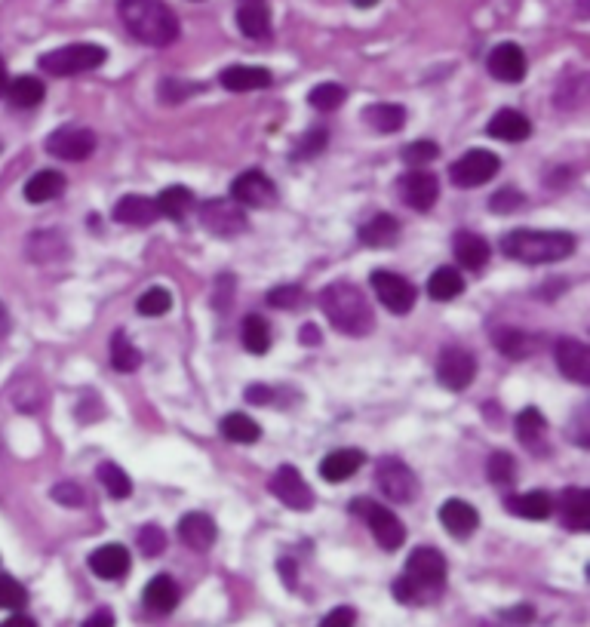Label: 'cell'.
<instances>
[{"instance_id": "43", "label": "cell", "mask_w": 590, "mask_h": 627, "mask_svg": "<svg viewBox=\"0 0 590 627\" xmlns=\"http://www.w3.org/2000/svg\"><path fill=\"white\" fill-rule=\"evenodd\" d=\"M136 308H139V314H142V317H163L166 311L173 308V296H170V289H163V286H151V289H145L142 296H139V302H136Z\"/></svg>"}, {"instance_id": "21", "label": "cell", "mask_w": 590, "mask_h": 627, "mask_svg": "<svg viewBox=\"0 0 590 627\" xmlns=\"http://www.w3.org/2000/svg\"><path fill=\"white\" fill-rule=\"evenodd\" d=\"M133 566V557L130 551H126L123 545H102L90 554V569L93 575L105 578V581H117L123 578L126 572H130Z\"/></svg>"}, {"instance_id": "25", "label": "cell", "mask_w": 590, "mask_h": 627, "mask_svg": "<svg viewBox=\"0 0 590 627\" xmlns=\"http://www.w3.org/2000/svg\"><path fill=\"white\" fill-rule=\"evenodd\" d=\"M363 462H366V455L360 449H335L320 462V477L329 483H345L363 468Z\"/></svg>"}, {"instance_id": "8", "label": "cell", "mask_w": 590, "mask_h": 627, "mask_svg": "<svg viewBox=\"0 0 590 627\" xmlns=\"http://www.w3.org/2000/svg\"><path fill=\"white\" fill-rule=\"evenodd\" d=\"M477 379V357L468 348H443L437 360V382L446 391H465Z\"/></svg>"}, {"instance_id": "40", "label": "cell", "mask_w": 590, "mask_h": 627, "mask_svg": "<svg viewBox=\"0 0 590 627\" xmlns=\"http://www.w3.org/2000/svg\"><path fill=\"white\" fill-rule=\"evenodd\" d=\"M243 348L249 354H265L271 348V329H268V320L265 317L249 314L243 320Z\"/></svg>"}, {"instance_id": "24", "label": "cell", "mask_w": 590, "mask_h": 627, "mask_svg": "<svg viewBox=\"0 0 590 627\" xmlns=\"http://www.w3.org/2000/svg\"><path fill=\"white\" fill-rule=\"evenodd\" d=\"M452 253H455V262L468 271H483V265L489 262L492 249L489 243L480 237V234H471V231H458L455 234V243H452Z\"/></svg>"}, {"instance_id": "30", "label": "cell", "mask_w": 590, "mask_h": 627, "mask_svg": "<svg viewBox=\"0 0 590 627\" xmlns=\"http://www.w3.org/2000/svg\"><path fill=\"white\" fill-rule=\"evenodd\" d=\"M360 240L372 249H388L400 240V222L391 213H378L360 228Z\"/></svg>"}, {"instance_id": "19", "label": "cell", "mask_w": 590, "mask_h": 627, "mask_svg": "<svg viewBox=\"0 0 590 627\" xmlns=\"http://www.w3.org/2000/svg\"><path fill=\"white\" fill-rule=\"evenodd\" d=\"M219 83L231 93H252V90H268L274 77L262 65H231L219 74Z\"/></svg>"}, {"instance_id": "5", "label": "cell", "mask_w": 590, "mask_h": 627, "mask_svg": "<svg viewBox=\"0 0 590 627\" xmlns=\"http://www.w3.org/2000/svg\"><path fill=\"white\" fill-rule=\"evenodd\" d=\"M108 59V50L99 47V44H68V47H59L53 53H44L40 56V68L53 77H74V74H83V71H96L102 68Z\"/></svg>"}, {"instance_id": "7", "label": "cell", "mask_w": 590, "mask_h": 627, "mask_svg": "<svg viewBox=\"0 0 590 627\" xmlns=\"http://www.w3.org/2000/svg\"><path fill=\"white\" fill-rule=\"evenodd\" d=\"M501 170V157L486 151V148H474L465 157H458L449 166V182L455 188H480L486 182H492Z\"/></svg>"}, {"instance_id": "45", "label": "cell", "mask_w": 590, "mask_h": 627, "mask_svg": "<svg viewBox=\"0 0 590 627\" xmlns=\"http://www.w3.org/2000/svg\"><path fill=\"white\" fill-rule=\"evenodd\" d=\"M345 99H348V93H345L342 83H320V87H314L311 96H308V102L317 111H335V108H342Z\"/></svg>"}, {"instance_id": "34", "label": "cell", "mask_w": 590, "mask_h": 627, "mask_svg": "<svg viewBox=\"0 0 590 627\" xmlns=\"http://www.w3.org/2000/svg\"><path fill=\"white\" fill-rule=\"evenodd\" d=\"M514 428H517V437H520V443H523L526 449H532V452H541V449H544L547 422H544V415H541L535 406H529V409H523V412L517 415Z\"/></svg>"}, {"instance_id": "56", "label": "cell", "mask_w": 590, "mask_h": 627, "mask_svg": "<svg viewBox=\"0 0 590 627\" xmlns=\"http://www.w3.org/2000/svg\"><path fill=\"white\" fill-rule=\"evenodd\" d=\"M532 615H535V612H532L529 606H514L511 612H504V618H508L511 624H529Z\"/></svg>"}, {"instance_id": "55", "label": "cell", "mask_w": 590, "mask_h": 627, "mask_svg": "<svg viewBox=\"0 0 590 627\" xmlns=\"http://www.w3.org/2000/svg\"><path fill=\"white\" fill-rule=\"evenodd\" d=\"M80 627H114V612L111 609H99V612H93L87 621H83Z\"/></svg>"}, {"instance_id": "3", "label": "cell", "mask_w": 590, "mask_h": 627, "mask_svg": "<svg viewBox=\"0 0 590 627\" xmlns=\"http://www.w3.org/2000/svg\"><path fill=\"white\" fill-rule=\"evenodd\" d=\"M446 584V560L437 548H415L406 560V572L394 581V597L406 606L437 597Z\"/></svg>"}, {"instance_id": "27", "label": "cell", "mask_w": 590, "mask_h": 627, "mask_svg": "<svg viewBox=\"0 0 590 627\" xmlns=\"http://www.w3.org/2000/svg\"><path fill=\"white\" fill-rule=\"evenodd\" d=\"M560 511H563V523L575 532L590 529V492L581 486H569L560 495Z\"/></svg>"}, {"instance_id": "31", "label": "cell", "mask_w": 590, "mask_h": 627, "mask_svg": "<svg viewBox=\"0 0 590 627\" xmlns=\"http://www.w3.org/2000/svg\"><path fill=\"white\" fill-rule=\"evenodd\" d=\"M28 256L37 262V265H50V262H59L68 256V246H65V237L59 231H37L31 240H28Z\"/></svg>"}, {"instance_id": "6", "label": "cell", "mask_w": 590, "mask_h": 627, "mask_svg": "<svg viewBox=\"0 0 590 627\" xmlns=\"http://www.w3.org/2000/svg\"><path fill=\"white\" fill-rule=\"evenodd\" d=\"M351 511L357 514V517H363V523L372 529V535H375V541L378 545H382L385 551H397L403 541H406V526H403V520L394 514V511H388L385 505H378V501H372V498H357L354 505H351Z\"/></svg>"}, {"instance_id": "18", "label": "cell", "mask_w": 590, "mask_h": 627, "mask_svg": "<svg viewBox=\"0 0 590 627\" xmlns=\"http://www.w3.org/2000/svg\"><path fill=\"white\" fill-rule=\"evenodd\" d=\"M486 133H489L492 139H498V142H511V145H517V142H526V139L532 136V123H529V117H526L523 111H517V108H501V111H495V117L486 123Z\"/></svg>"}, {"instance_id": "54", "label": "cell", "mask_w": 590, "mask_h": 627, "mask_svg": "<svg viewBox=\"0 0 590 627\" xmlns=\"http://www.w3.org/2000/svg\"><path fill=\"white\" fill-rule=\"evenodd\" d=\"M243 397H246L249 403H271V400H274V388H265V385H249V388L243 391Z\"/></svg>"}, {"instance_id": "53", "label": "cell", "mask_w": 590, "mask_h": 627, "mask_svg": "<svg viewBox=\"0 0 590 627\" xmlns=\"http://www.w3.org/2000/svg\"><path fill=\"white\" fill-rule=\"evenodd\" d=\"M357 621V612L351 606H335L317 627H354Z\"/></svg>"}, {"instance_id": "35", "label": "cell", "mask_w": 590, "mask_h": 627, "mask_svg": "<svg viewBox=\"0 0 590 627\" xmlns=\"http://www.w3.org/2000/svg\"><path fill=\"white\" fill-rule=\"evenodd\" d=\"M154 203H157V213L160 216L173 219V222H182L188 216V209L194 206V194L185 185H170V188L160 191V197Z\"/></svg>"}, {"instance_id": "51", "label": "cell", "mask_w": 590, "mask_h": 627, "mask_svg": "<svg viewBox=\"0 0 590 627\" xmlns=\"http://www.w3.org/2000/svg\"><path fill=\"white\" fill-rule=\"evenodd\" d=\"M302 299H305L302 286H277L268 292V305H274V308H295Z\"/></svg>"}, {"instance_id": "32", "label": "cell", "mask_w": 590, "mask_h": 627, "mask_svg": "<svg viewBox=\"0 0 590 627\" xmlns=\"http://www.w3.org/2000/svg\"><path fill=\"white\" fill-rule=\"evenodd\" d=\"M65 176L59 170H40L34 173L28 182H25V200L28 203H47V200H56L62 191H65Z\"/></svg>"}, {"instance_id": "38", "label": "cell", "mask_w": 590, "mask_h": 627, "mask_svg": "<svg viewBox=\"0 0 590 627\" xmlns=\"http://www.w3.org/2000/svg\"><path fill=\"white\" fill-rule=\"evenodd\" d=\"M461 289H465V277H461L455 268H440L428 280V296L434 302H452L461 296Z\"/></svg>"}, {"instance_id": "61", "label": "cell", "mask_w": 590, "mask_h": 627, "mask_svg": "<svg viewBox=\"0 0 590 627\" xmlns=\"http://www.w3.org/2000/svg\"><path fill=\"white\" fill-rule=\"evenodd\" d=\"M351 4L357 7V10H369V7H375L378 0H351Z\"/></svg>"}, {"instance_id": "15", "label": "cell", "mask_w": 590, "mask_h": 627, "mask_svg": "<svg viewBox=\"0 0 590 627\" xmlns=\"http://www.w3.org/2000/svg\"><path fill=\"white\" fill-rule=\"evenodd\" d=\"M397 191H400L406 206L425 213V209H431L440 197V182H437V176H431L425 170H412L397 182Z\"/></svg>"}, {"instance_id": "10", "label": "cell", "mask_w": 590, "mask_h": 627, "mask_svg": "<svg viewBox=\"0 0 590 627\" xmlns=\"http://www.w3.org/2000/svg\"><path fill=\"white\" fill-rule=\"evenodd\" d=\"M200 225L216 237H234L246 231V213L234 200H206L200 203Z\"/></svg>"}, {"instance_id": "28", "label": "cell", "mask_w": 590, "mask_h": 627, "mask_svg": "<svg viewBox=\"0 0 590 627\" xmlns=\"http://www.w3.org/2000/svg\"><path fill=\"white\" fill-rule=\"evenodd\" d=\"M145 606L157 615H170L176 606H179V584L170 578V575H154L148 584H145V594H142Z\"/></svg>"}, {"instance_id": "23", "label": "cell", "mask_w": 590, "mask_h": 627, "mask_svg": "<svg viewBox=\"0 0 590 627\" xmlns=\"http://www.w3.org/2000/svg\"><path fill=\"white\" fill-rule=\"evenodd\" d=\"M114 219H117L120 225H136V228H145V225L157 222V219H160V213H157V203H154L151 197H142V194H126V197H120V200H117V206H114Z\"/></svg>"}, {"instance_id": "36", "label": "cell", "mask_w": 590, "mask_h": 627, "mask_svg": "<svg viewBox=\"0 0 590 627\" xmlns=\"http://www.w3.org/2000/svg\"><path fill=\"white\" fill-rule=\"evenodd\" d=\"M219 431H222V437L231 440V443H259V437H262V428H259L256 418H249V415H243V412L225 415V418H222V425H219Z\"/></svg>"}, {"instance_id": "11", "label": "cell", "mask_w": 590, "mask_h": 627, "mask_svg": "<svg viewBox=\"0 0 590 627\" xmlns=\"http://www.w3.org/2000/svg\"><path fill=\"white\" fill-rule=\"evenodd\" d=\"M372 289H375V296L378 302H382L391 314H409L415 308V299H418V289L400 277V274H391V271H375L369 277Z\"/></svg>"}, {"instance_id": "48", "label": "cell", "mask_w": 590, "mask_h": 627, "mask_svg": "<svg viewBox=\"0 0 590 627\" xmlns=\"http://www.w3.org/2000/svg\"><path fill=\"white\" fill-rule=\"evenodd\" d=\"M139 548H142L145 557L163 554V551H166V532H163L160 526H154V523L142 526V529H139Z\"/></svg>"}, {"instance_id": "29", "label": "cell", "mask_w": 590, "mask_h": 627, "mask_svg": "<svg viewBox=\"0 0 590 627\" xmlns=\"http://www.w3.org/2000/svg\"><path fill=\"white\" fill-rule=\"evenodd\" d=\"M504 508H508L514 517H523V520H547L554 514V498L547 492L508 495V498H504Z\"/></svg>"}, {"instance_id": "12", "label": "cell", "mask_w": 590, "mask_h": 627, "mask_svg": "<svg viewBox=\"0 0 590 627\" xmlns=\"http://www.w3.org/2000/svg\"><path fill=\"white\" fill-rule=\"evenodd\" d=\"M271 495H277L292 511H311V505H314V492H311L308 480L292 465L277 468V474L271 477Z\"/></svg>"}, {"instance_id": "13", "label": "cell", "mask_w": 590, "mask_h": 627, "mask_svg": "<svg viewBox=\"0 0 590 627\" xmlns=\"http://www.w3.org/2000/svg\"><path fill=\"white\" fill-rule=\"evenodd\" d=\"M96 151V133L87 127H62L47 136V154L59 160H87Z\"/></svg>"}, {"instance_id": "59", "label": "cell", "mask_w": 590, "mask_h": 627, "mask_svg": "<svg viewBox=\"0 0 590 627\" xmlns=\"http://www.w3.org/2000/svg\"><path fill=\"white\" fill-rule=\"evenodd\" d=\"M7 87H10V74H7V62H4V56H0V96L7 93Z\"/></svg>"}, {"instance_id": "46", "label": "cell", "mask_w": 590, "mask_h": 627, "mask_svg": "<svg viewBox=\"0 0 590 627\" xmlns=\"http://www.w3.org/2000/svg\"><path fill=\"white\" fill-rule=\"evenodd\" d=\"M28 603V591L22 584L13 578V575H4L0 572V609H22Z\"/></svg>"}, {"instance_id": "47", "label": "cell", "mask_w": 590, "mask_h": 627, "mask_svg": "<svg viewBox=\"0 0 590 627\" xmlns=\"http://www.w3.org/2000/svg\"><path fill=\"white\" fill-rule=\"evenodd\" d=\"M437 157H440V148H437L434 142H428V139L412 142V145L403 148V160H406L409 166H428V163L437 160Z\"/></svg>"}, {"instance_id": "41", "label": "cell", "mask_w": 590, "mask_h": 627, "mask_svg": "<svg viewBox=\"0 0 590 627\" xmlns=\"http://www.w3.org/2000/svg\"><path fill=\"white\" fill-rule=\"evenodd\" d=\"M96 477H99V483L105 486V492H108L111 498H130V492H133V480H130V474H126L120 465H114V462H102V465L96 468Z\"/></svg>"}, {"instance_id": "52", "label": "cell", "mask_w": 590, "mask_h": 627, "mask_svg": "<svg viewBox=\"0 0 590 627\" xmlns=\"http://www.w3.org/2000/svg\"><path fill=\"white\" fill-rule=\"evenodd\" d=\"M50 495H53V501H59V505H68V508H77V505L87 501V495H83V489L77 483H59V486H53Z\"/></svg>"}, {"instance_id": "14", "label": "cell", "mask_w": 590, "mask_h": 627, "mask_svg": "<svg viewBox=\"0 0 590 627\" xmlns=\"http://www.w3.org/2000/svg\"><path fill=\"white\" fill-rule=\"evenodd\" d=\"M489 74L501 83H520L529 71V59L523 53L520 44H511V40H504L498 44L492 53H489Z\"/></svg>"}, {"instance_id": "57", "label": "cell", "mask_w": 590, "mask_h": 627, "mask_svg": "<svg viewBox=\"0 0 590 627\" xmlns=\"http://www.w3.org/2000/svg\"><path fill=\"white\" fill-rule=\"evenodd\" d=\"M302 342H305L308 348H314V345H320V329H317L314 323H308V326L302 329Z\"/></svg>"}, {"instance_id": "22", "label": "cell", "mask_w": 590, "mask_h": 627, "mask_svg": "<svg viewBox=\"0 0 590 627\" xmlns=\"http://www.w3.org/2000/svg\"><path fill=\"white\" fill-rule=\"evenodd\" d=\"M440 523H443L446 532H452L455 538H468V535L480 526V514H477L474 505H468V501L449 498V501H443V508H440Z\"/></svg>"}, {"instance_id": "26", "label": "cell", "mask_w": 590, "mask_h": 627, "mask_svg": "<svg viewBox=\"0 0 590 627\" xmlns=\"http://www.w3.org/2000/svg\"><path fill=\"white\" fill-rule=\"evenodd\" d=\"M237 28L249 40H265L271 34V10L265 0H243L237 10Z\"/></svg>"}, {"instance_id": "49", "label": "cell", "mask_w": 590, "mask_h": 627, "mask_svg": "<svg viewBox=\"0 0 590 627\" xmlns=\"http://www.w3.org/2000/svg\"><path fill=\"white\" fill-rule=\"evenodd\" d=\"M526 203V197L517 191V188H501L489 197V209L492 213H514V209H520Z\"/></svg>"}, {"instance_id": "9", "label": "cell", "mask_w": 590, "mask_h": 627, "mask_svg": "<svg viewBox=\"0 0 590 627\" xmlns=\"http://www.w3.org/2000/svg\"><path fill=\"white\" fill-rule=\"evenodd\" d=\"M375 480H378V489L391 501H397V505H406V501L418 495V477L400 458H382L375 468Z\"/></svg>"}, {"instance_id": "42", "label": "cell", "mask_w": 590, "mask_h": 627, "mask_svg": "<svg viewBox=\"0 0 590 627\" xmlns=\"http://www.w3.org/2000/svg\"><path fill=\"white\" fill-rule=\"evenodd\" d=\"M111 363L117 372H136L139 363H142V354L139 348L123 336V332H117V336L111 339Z\"/></svg>"}, {"instance_id": "2", "label": "cell", "mask_w": 590, "mask_h": 627, "mask_svg": "<svg viewBox=\"0 0 590 627\" xmlns=\"http://www.w3.org/2000/svg\"><path fill=\"white\" fill-rule=\"evenodd\" d=\"M320 308L326 314V320L345 332V336H369L375 317H372V305L363 296V289L354 286L351 280H335L320 292Z\"/></svg>"}, {"instance_id": "20", "label": "cell", "mask_w": 590, "mask_h": 627, "mask_svg": "<svg viewBox=\"0 0 590 627\" xmlns=\"http://www.w3.org/2000/svg\"><path fill=\"white\" fill-rule=\"evenodd\" d=\"M216 535H219L216 520L209 514H200V511L185 514L182 523H179V538L185 541L191 551H209L216 545Z\"/></svg>"}, {"instance_id": "33", "label": "cell", "mask_w": 590, "mask_h": 627, "mask_svg": "<svg viewBox=\"0 0 590 627\" xmlns=\"http://www.w3.org/2000/svg\"><path fill=\"white\" fill-rule=\"evenodd\" d=\"M363 117L372 130L378 133H397L406 127V108L403 105H394V102H378V105H369L363 108Z\"/></svg>"}, {"instance_id": "4", "label": "cell", "mask_w": 590, "mask_h": 627, "mask_svg": "<svg viewBox=\"0 0 590 627\" xmlns=\"http://www.w3.org/2000/svg\"><path fill=\"white\" fill-rule=\"evenodd\" d=\"M575 249V237L566 231H532L520 228L501 237V253L523 262V265H547V262H560Z\"/></svg>"}, {"instance_id": "60", "label": "cell", "mask_w": 590, "mask_h": 627, "mask_svg": "<svg viewBox=\"0 0 590 627\" xmlns=\"http://www.w3.org/2000/svg\"><path fill=\"white\" fill-rule=\"evenodd\" d=\"M7 329H10V320H7V308L0 305V336H4Z\"/></svg>"}, {"instance_id": "50", "label": "cell", "mask_w": 590, "mask_h": 627, "mask_svg": "<svg viewBox=\"0 0 590 627\" xmlns=\"http://www.w3.org/2000/svg\"><path fill=\"white\" fill-rule=\"evenodd\" d=\"M326 139H329V133L326 130H308L302 139H299V148L292 151V157H314V154H320L323 148H326Z\"/></svg>"}, {"instance_id": "16", "label": "cell", "mask_w": 590, "mask_h": 627, "mask_svg": "<svg viewBox=\"0 0 590 627\" xmlns=\"http://www.w3.org/2000/svg\"><path fill=\"white\" fill-rule=\"evenodd\" d=\"M231 197L240 206H271L277 200V188L265 173L249 170V173H240L231 182Z\"/></svg>"}, {"instance_id": "58", "label": "cell", "mask_w": 590, "mask_h": 627, "mask_svg": "<svg viewBox=\"0 0 590 627\" xmlns=\"http://www.w3.org/2000/svg\"><path fill=\"white\" fill-rule=\"evenodd\" d=\"M0 627H37L34 624V618H28V615H13V618H7Z\"/></svg>"}, {"instance_id": "39", "label": "cell", "mask_w": 590, "mask_h": 627, "mask_svg": "<svg viewBox=\"0 0 590 627\" xmlns=\"http://www.w3.org/2000/svg\"><path fill=\"white\" fill-rule=\"evenodd\" d=\"M492 342H495V348H498L504 357H511V360H520V357H529V354H532V339L526 336V332L511 329V326L498 329L495 336H492Z\"/></svg>"}, {"instance_id": "1", "label": "cell", "mask_w": 590, "mask_h": 627, "mask_svg": "<svg viewBox=\"0 0 590 627\" xmlns=\"http://www.w3.org/2000/svg\"><path fill=\"white\" fill-rule=\"evenodd\" d=\"M117 16L145 47H170L179 40V19L166 0H117Z\"/></svg>"}, {"instance_id": "44", "label": "cell", "mask_w": 590, "mask_h": 627, "mask_svg": "<svg viewBox=\"0 0 590 627\" xmlns=\"http://www.w3.org/2000/svg\"><path fill=\"white\" fill-rule=\"evenodd\" d=\"M486 477L495 483V486H514V477H517V465L508 452H492L489 462H486Z\"/></svg>"}, {"instance_id": "17", "label": "cell", "mask_w": 590, "mask_h": 627, "mask_svg": "<svg viewBox=\"0 0 590 627\" xmlns=\"http://www.w3.org/2000/svg\"><path fill=\"white\" fill-rule=\"evenodd\" d=\"M557 366L569 382L590 385V351L578 339H560L557 342Z\"/></svg>"}, {"instance_id": "37", "label": "cell", "mask_w": 590, "mask_h": 627, "mask_svg": "<svg viewBox=\"0 0 590 627\" xmlns=\"http://www.w3.org/2000/svg\"><path fill=\"white\" fill-rule=\"evenodd\" d=\"M44 96H47L44 80H37V77H31V74L16 77V80L10 83V87H7V99H10L16 108H34V105L44 102Z\"/></svg>"}]
</instances>
